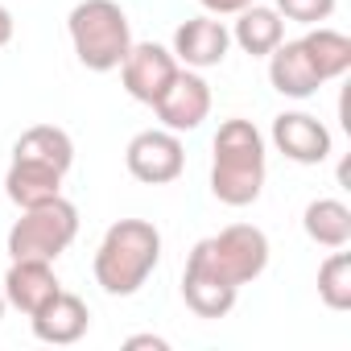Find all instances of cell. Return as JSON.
Returning a JSON list of instances; mask_svg holds the SVG:
<instances>
[{"label":"cell","instance_id":"1","mask_svg":"<svg viewBox=\"0 0 351 351\" xmlns=\"http://www.w3.org/2000/svg\"><path fill=\"white\" fill-rule=\"evenodd\" d=\"M215 157H211V195L223 207H252L265 191L269 173V153L265 136L252 120H223L215 132Z\"/></svg>","mask_w":351,"mask_h":351},{"label":"cell","instance_id":"11","mask_svg":"<svg viewBox=\"0 0 351 351\" xmlns=\"http://www.w3.org/2000/svg\"><path fill=\"white\" fill-rule=\"evenodd\" d=\"M29 326H34V335H38L42 343L71 347V343H79V339L87 335V326H91V310H87V302H83L79 293L58 289L38 314H29Z\"/></svg>","mask_w":351,"mask_h":351},{"label":"cell","instance_id":"5","mask_svg":"<svg viewBox=\"0 0 351 351\" xmlns=\"http://www.w3.org/2000/svg\"><path fill=\"white\" fill-rule=\"evenodd\" d=\"M79 236V207L62 195L38 207H25L21 219L9 228V256L13 261H58Z\"/></svg>","mask_w":351,"mask_h":351},{"label":"cell","instance_id":"6","mask_svg":"<svg viewBox=\"0 0 351 351\" xmlns=\"http://www.w3.org/2000/svg\"><path fill=\"white\" fill-rule=\"evenodd\" d=\"M124 165H128V173H132L136 182L165 186V182H173L186 169V149H182L178 132H169V128H145V132H136L128 141Z\"/></svg>","mask_w":351,"mask_h":351},{"label":"cell","instance_id":"20","mask_svg":"<svg viewBox=\"0 0 351 351\" xmlns=\"http://www.w3.org/2000/svg\"><path fill=\"white\" fill-rule=\"evenodd\" d=\"M318 298L330 310H351V252L330 248V256L318 269Z\"/></svg>","mask_w":351,"mask_h":351},{"label":"cell","instance_id":"21","mask_svg":"<svg viewBox=\"0 0 351 351\" xmlns=\"http://www.w3.org/2000/svg\"><path fill=\"white\" fill-rule=\"evenodd\" d=\"M277 13L298 25H318L335 13V0H277Z\"/></svg>","mask_w":351,"mask_h":351},{"label":"cell","instance_id":"12","mask_svg":"<svg viewBox=\"0 0 351 351\" xmlns=\"http://www.w3.org/2000/svg\"><path fill=\"white\" fill-rule=\"evenodd\" d=\"M0 285H5V302L17 306L25 318L38 314L62 285H58V273L50 261H13L9 273L0 277Z\"/></svg>","mask_w":351,"mask_h":351},{"label":"cell","instance_id":"4","mask_svg":"<svg viewBox=\"0 0 351 351\" xmlns=\"http://www.w3.org/2000/svg\"><path fill=\"white\" fill-rule=\"evenodd\" d=\"M186 265L211 273L215 281H223L232 289H240V285L256 281L269 269V236L261 228H252V223H232L219 236L199 240L191 248Z\"/></svg>","mask_w":351,"mask_h":351},{"label":"cell","instance_id":"9","mask_svg":"<svg viewBox=\"0 0 351 351\" xmlns=\"http://www.w3.org/2000/svg\"><path fill=\"white\" fill-rule=\"evenodd\" d=\"M228 46H232V34L223 21H215L211 13L203 17H191L173 29V58L191 71H211L228 58Z\"/></svg>","mask_w":351,"mask_h":351},{"label":"cell","instance_id":"7","mask_svg":"<svg viewBox=\"0 0 351 351\" xmlns=\"http://www.w3.org/2000/svg\"><path fill=\"white\" fill-rule=\"evenodd\" d=\"M173 75H178V58H173V50H165L157 42H132L124 62H120L124 91L136 104H149V108L161 99V91L173 83Z\"/></svg>","mask_w":351,"mask_h":351},{"label":"cell","instance_id":"10","mask_svg":"<svg viewBox=\"0 0 351 351\" xmlns=\"http://www.w3.org/2000/svg\"><path fill=\"white\" fill-rule=\"evenodd\" d=\"M273 145L281 157H289L298 165H318L330 157V132L310 112H281L273 120Z\"/></svg>","mask_w":351,"mask_h":351},{"label":"cell","instance_id":"18","mask_svg":"<svg viewBox=\"0 0 351 351\" xmlns=\"http://www.w3.org/2000/svg\"><path fill=\"white\" fill-rule=\"evenodd\" d=\"M182 298H186V306H191L199 318H228L232 306H236V298H240V289H232V285L215 281L211 273L186 265V269H182Z\"/></svg>","mask_w":351,"mask_h":351},{"label":"cell","instance_id":"16","mask_svg":"<svg viewBox=\"0 0 351 351\" xmlns=\"http://www.w3.org/2000/svg\"><path fill=\"white\" fill-rule=\"evenodd\" d=\"M5 195H9L21 211H25V207H38V203H50V199L62 195V173L13 157V165H9V173H5Z\"/></svg>","mask_w":351,"mask_h":351},{"label":"cell","instance_id":"17","mask_svg":"<svg viewBox=\"0 0 351 351\" xmlns=\"http://www.w3.org/2000/svg\"><path fill=\"white\" fill-rule=\"evenodd\" d=\"M302 228L318 248H347L351 244V207L343 199H314L302 211Z\"/></svg>","mask_w":351,"mask_h":351},{"label":"cell","instance_id":"2","mask_svg":"<svg viewBox=\"0 0 351 351\" xmlns=\"http://www.w3.org/2000/svg\"><path fill=\"white\" fill-rule=\"evenodd\" d=\"M161 261V232L149 219H120L95 248V285L112 298H132Z\"/></svg>","mask_w":351,"mask_h":351},{"label":"cell","instance_id":"23","mask_svg":"<svg viewBox=\"0 0 351 351\" xmlns=\"http://www.w3.org/2000/svg\"><path fill=\"white\" fill-rule=\"evenodd\" d=\"M124 347H128V351H136V347H153V351H165L169 343H165V339H157V335H132Z\"/></svg>","mask_w":351,"mask_h":351},{"label":"cell","instance_id":"3","mask_svg":"<svg viewBox=\"0 0 351 351\" xmlns=\"http://www.w3.org/2000/svg\"><path fill=\"white\" fill-rule=\"evenodd\" d=\"M66 34H71V46H75L79 62L95 75L120 71V62L132 46L128 13L116 0H79L66 17Z\"/></svg>","mask_w":351,"mask_h":351},{"label":"cell","instance_id":"22","mask_svg":"<svg viewBox=\"0 0 351 351\" xmlns=\"http://www.w3.org/2000/svg\"><path fill=\"white\" fill-rule=\"evenodd\" d=\"M199 5L211 13V17H236L240 9H248V5H256V0H199Z\"/></svg>","mask_w":351,"mask_h":351},{"label":"cell","instance_id":"13","mask_svg":"<svg viewBox=\"0 0 351 351\" xmlns=\"http://www.w3.org/2000/svg\"><path fill=\"white\" fill-rule=\"evenodd\" d=\"M269 83L277 95L285 99H310L318 87H322V75L314 66V58L306 54L302 38L298 42H281L273 54H269Z\"/></svg>","mask_w":351,"mask_h":351},{"label":"cell","instance_id":"15","mask_svg":"<svg viewBox=\"0 0 351 351\" xmlns=\"http://www.w3.org/2000/svg\"><path fill=\"white\" fill-rule=\"evenodd\" d=\"M228 34H232V42H236L244 54L269 58V54L285 42V21H281V13L269 9V5H248V9L236 13V25H232Z\"/></svg>","mask_w":351,"mask_h":351},{"label":"cell","instance_id":"19","mask_svg":"<svg viewBox=\"0 0 351 351\" xmlns=\"http://www.w3.org/2000/svg\"><path fill=\"white\" fill-rule=\"evenodd\" d=\"M302 46H306V54L314 58V66H318L322 83L343 79V75L351 71V38H347V34L318 25V29H310V34L302 38Z\"/></svg>","mask_w":351,"mask_h":351},{"label":"cell","instance_id":"25","mask_svg":"<svg viewBox=\"0 0 351 351\" xmlns=\"http://www.w3.org/2000/svg\"><path fill=\"white\" fill-rule=\"evenodd\" d=\"M5 306H9V302H5V285H0V318H5Z\"/></svg>","mask_w":351,"mask_h":351},{"label":"cell","instance_id":"8","mask_svg":"<svg viewBox=\"0 0 351 351\" xmlns=\"http://www.w3.org/2000/svg\"><path fill=\"white\" fill-rule=\"evenodd\" d=\"M153 112H157L161 128H169V132H195L211 116V87H207V79L199 71H191V66L186 71L178 66L173 83L153 104Z\"/></svg>","mask_w":351,"mask_h":351},{"label":"cell","instance_id":"14","mask_svg":"<svg viewBox=\"0 0 351 351\" xmlns=\"http://www.w3.org/2000/svg\"><path fill=\"white\" fill-rule=\"evenodd\" d=\"M13 157L17 161H34V165H46V169H58L62 178H66V169L75 165V141L58 124H34L29 132L17 136Z\"/></svg>","mask_w":351,"mask_h":351},{"label":"cell","instance_id":"24","mask_svg":"<svg viewBox=\"0 0 351 351\" xmlns=\"http://www.w3.org/2000/svg\"><path fill=\"white\" fill-rule=\"evenodd\" d=\"M13 42V13L0 5V46H9Z\"/></svg>","mask_w":351,"mask_h":351}]
</instances>
